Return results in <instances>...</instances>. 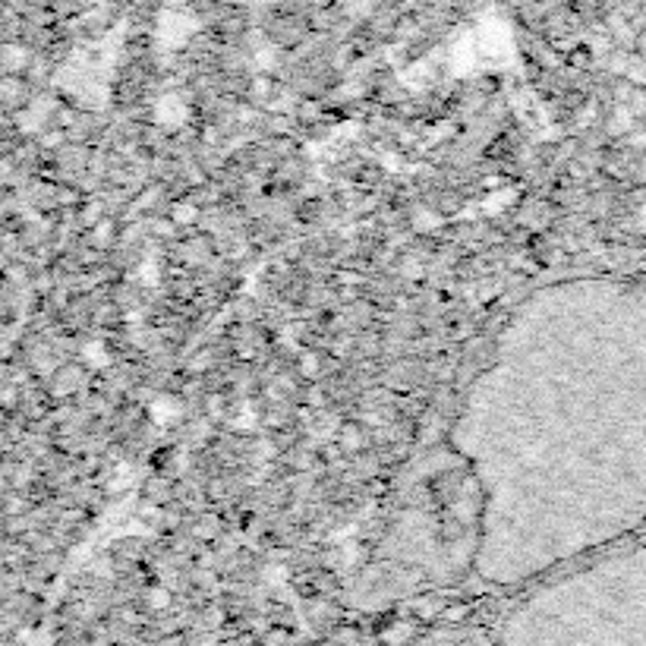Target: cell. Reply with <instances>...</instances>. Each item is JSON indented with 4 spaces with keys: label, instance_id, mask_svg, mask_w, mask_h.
Returning <instances> with one entry per match:
<instances>
[{
    "label": "cell",
    "instance_id": "cell-1",
    "mask_svg": "<svg viewBox=\"0 0 646 646\" xmlns=\"http://www.w3.org/2000/svg\"><path fill=\"white\" fill-rule=\"evenodd\" d=\"M454 445L480 489V561L524 578L646 520V288L564 281L514 312Z\"/></svg>",
    "mask_w": 646,
    "mask_h": 646
}]
</instances>
